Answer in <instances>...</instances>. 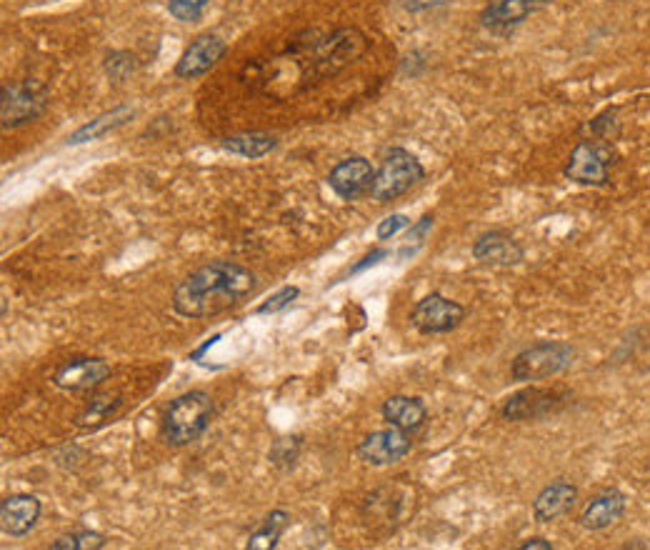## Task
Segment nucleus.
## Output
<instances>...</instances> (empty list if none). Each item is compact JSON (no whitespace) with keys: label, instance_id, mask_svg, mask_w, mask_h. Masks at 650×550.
I'll return each instance as SVG.
<instances>
[{"label":"nucleus","instance_id":"0eeeda50","mask_svg":"<svg viewBox=\"0 0 650 550\" xmlns=\"http://www.w3.org/2000/svg\"><path fill=\"white\" fill-rule=\"evenodd\" d=\"M368 48V40L358 28H340L313 48V65L320 75H333L358 60Z\"/></svg>","mask_w":650,"mask_h":550},{"label":"nucleus","instance_id":"f03ea898","mask_svg":"<svg viewBox=\"0 0 650 550\" xmlns=\"http://www.w3.org/2000/svg\"><path fill=\"white\" fill-rule=\"evenodd\" d=\"M213 398L203 390L178 395L168 405L163 418V438L170 445H190L208 430L213 420Z\"/></svg>","mask_w":650,"mask_h":550},{"label":"nucleus","instance_id":"c756f323","mask_svg":"<svg viewBox=\"0 0 650 550\" xmlns=\"http://www.w3.org/2000/svg\"><path fill=\"white\" fill-rule=\"evenodd\" d=\"M430 228H433V215H423V218H420L418 223L410 225V228H408V240H410V243L420 245V243H423L425 235L430 233Z\"/></svg>","mask_w":650,"mask_h":550},{"label":"nucleus","instance_id":"2eb2a0df","mask_svg":"<svg viewBox=\"0 0 650 550\" xmlns=\"http://www.w3.org/2000/svg\"><path fill=\"white\" fill-rule=\"evenodd\" d=\"M550 0H488L480 13V23L490 30H508L543 10Z\"/></svg>","mask_w":650,"mask_h":550},{"label":"nucleus","instance_id":"2f4dec72","mask_svg":"<svg viewBox=\"0 0 650 550\" xmlns=\"http://www.w3.org/2000/svg\"><path fill=\"white\" fill-rule=\"evenodd\" d=\"M383 258H388V250H373V253L365 255L358 265H353V270H350V273H360V270L370 268V265H375L378 260H383Z\"/></svg>","mask_w":650,"mask_h":550},{"label":"nucleus","instance_id":"c85d7f7f","mask_svg":"<svg viewBox=\"0 0 650 550\" xmlns=\"http://www.w3.org/2000/svg\"><path fill=\"white\" fill-rule=\"evenodd\" d=\"M403 228H410V218L403 213H395V215H388L385 220H380L375 235H378V240H390L395 233H400Z\"/></svg>","mask_w":650,"mask_h":550},{"label":"nucleus","instance_id":"7ed1b4c3","mask_svg":"<svg viewBox=\"0 0 650 550\" xmlns=\"http://www.w3.org/2000/svg\"><path fill=\"white\" fill-rule=\"evenodd\" d=\"M575 348L563 343V340H543L523 353L515 355L513 365H510V378L518 383H535V380H548L555 375L565 373L573 365Z\"/></svg>","mask_w":650,"mask_h":550},{"label":"nucleus","instance_id":"b1692460","mask_svg":"<svg viewBox=\"0 0 650 550\" xmlns=\"http://www.w3.org/2000/svg\"><path fill=\"white\" fill-rule=\"evenodd\" d=\"M105 548V538L93 530H75V533L60 535L50 543V550H100Z\"/></svg>","mask_w":650,"mask_h":550},{"label":"nucleus","instance_id":"4be33fe9","mask_svg":"<svg viewBox=\"0 0 650 550\" xmlns=\"http://www.w3.org/2000/svg\"><path fill=\"white\" fill-rule=\"evenodd\" d=\"M275 145H278V140L268 133H240L223 138V148L243 155V158H263L270 150H275Z\"/></svg>","mask_w":650,"mask_h":550},{"label":"nucleus","instance_id":"7c9ffc66","mask_svg":"<svg viewBox=\"0 0 650 550\" xmlns=\"http://www.w3.org/2000/svg\"><path fill=\"white\" fill-rule=\"evenodd\" d=\"M400 3H403V8L410 10V13H423V10L443 8L450 0H400Z\"/></svg>","mask_w":650,"mask_h":550},{"label":"nucleus","instance_id":"412c9836","mask_svg":"<svg viewBox=\"0 0 650 550\" xmlns=\"http://www.w3.org/2000/svg\"><path fill=\"white\" fill-rule=\"evenodd\" d=\"M288 525H290V515L285 513V510H270V513L265 515L263 525H260V528L248 538V545H245V548L248 550L275 548L280 535H283V530L288 528Z\"/></svg>","mask_w":650,"mask_h":550},{"label":"nucleus","instance_id":"aec40b11","mask_svg":"<svg viewBox=\"0 0 650 550\" xmlns=\"http://www.w3.org/2000/svg\"><path fill=\"white\" fill-rule=\"evenodd\" d=\"M130 118H133V108H128V105H120V108L108 110V113L98 115L95 120L85 123L83 128L75 130V133L68 138V145H80V143H88V140L103 138L105 133L120 128V125L128 123Z\"/></svg>","mask_w":650,"mask_h":550},{"label":"nucleus","instance_id":"423d86ee","mask_svg":"<svg viewBox=\"0 0 650 550\" xmlns=\"http://www.w3.org/2000/svg\"><path fill=\"white\" fill-rule=\"evenodd\" d=\"M48 88L38 80H20V83L3 85L0 90V120L3 130L20 128L30 120L40 118L48 108Z\"/></svg>","mask_w":650,"mask_h":550},{"label":"nucleus","instance_id":"a878e982","mask_svg":"<svg viewBox=\"0 0 650 550\" xmlns=\"http://www.w3.org/2000/svg\"><path fill=\"white\" fill-rule=\"evenodd\" d=\"M208 5L210 0H168L170 15H173L175 20H180V23H193V20H198Z\"/></svg>","mask_w":650,"mask_h":550},{"label":"nucleus","instance_id":"20e7f679","mask_svg":"<svg viewBox=\"0 0 650 550\" xmlns=\"http://www.w3.org/2000/svg\"><path fill=\"white\" fill-rule=\"evenodd\" d=\"M425 178V168L413 153L403 148H393L385 155L380 170H375L373 185H370V198L378 203H390L408 193L410 188Z\"/></svg>","mask_w":650,"mask_h":550},{"label":"nucleus","instance_id":"6e6552de","mask_svg":"<svg viewBox=\"0 0 650 550\" xmlns=\"http://www.w3.org/2000/svg\"><path fill=\"white\" fill-rule=\"evenodd\" d=\"M570 400V393L563 388H530L520 390V393L510 395L503 403V418L520 423V420H540L550 413H558L565 408Z\"/></svg>","mask_w":650,"mask_h":550},{"label":"nucleus","instance_id":"f3484780","mask_svg":"<svg viewBox=\"0 0 650 550\" xmlns=\"http://www.w3.org/2000/svg\"><path fill=\"white\" fill-rule=\"evenodd\" d=\"M578 500V488L568 480H553L550 485H545L538 493V498L533 500V515L538 523H553L555 518L568 513Z\"/></svg>","mask_w":650,"mask_h":550},{"label":"nucleus","instance_id":"39448f33","mask_svg":"<svg viewBox=\"0 0 650 550\" xmlns=\"http://www.w3.org/2000/svg\"><path fill=\"white\" fill-rule=\"evenodd\" d=\"M615 163V150L610 140L588 138L580 140L570 153L563 173L565 178L578 185H590V188H603L608 183L610 168Z\"/></svg>","mask_w":650,"mask_h":550},{"label":"nucleus","instance_id":"393cba45","mask_svg":"<svg viewBox=\"0 0 650 550\" xmlns=\"http://www.w3.org/2000/svg\"><path fill=\"white\" fill-rule=\"evenodd\" d=\"M138 68V60H135L133 53L128 50H118V53H110L108 60H105V73L110 75L113 80H128L130 75L135 73Z\"/></svg>","mask_w":650,"mask_h":550},{"label":"nucleus","instance_id":"f257e3e1","mask_svg":"<svg viewBox=\"0 0 650 550\" xmlns=\"http://www.w3.org/2000/svg\"><path fill=\"white\" fill-rule=\"evenodd\" d=\"M255 275L230 260H213L193 270L173 293V310L183 318H213L235 308L255 290Z\"/></svg>","mask_w":650,"mask_h":550},{"label":"nucleus","instance_id":"1a4fd4ad","mask_svg":"<svg viewBox=\"0 0 650 550\" xmlns=\"http://www.w3.org/2000/svg\"><path fill=\"white\" fill-rule=\"evenodd\" d=\"M465 318V308L440 293L425 295L410 313V323L423 335H445L458 328Z\"/></svg>","mask_w":650,"mask_h":550},{"label":"nucleus","instance_id":"ddd939ff","mask_svg":"<svg viewBox=\"0 0 650 550\" xmlns=\"http://www.w3.org/2000/svg\"><path fill=\"white\" fill-rule=\"evenodd\" d=\"M228 53V45L218 35H198L193 43L185 48V53L180 55L178 65H175V75L178 78H198L205 75L210 68L220 63V58Z\"/></svg>","mask_w":650,"mask_h":550},{"label":"nucleus","instance_id":"dca6fc26","mask_svg":"<svg viewBox=\"0 0 650 550\" xmlns=\"http://www.w3.org/2000/svg\"><path fill=\"white\" fill-rule=\"evenodd\" d=\"M40 500L28 493H15L0 503V525L3 533L20 538V535L30 533L40 518Z\"/></svg>","mask_w":650,"mask_h":550},{"label":"nucleus","instance_id":"a211bd4d","mask_svg":"<svg viewBox=\"0 0 650 550\" xmlns=\"http://www.w3.org/2000/svg\"><path fill=\"white\" fill-rule=\"evenodd\" d=\"M625 505H628V498L625 493H620L618 488H608L600 495H595L588 503V508L580 515V525L585 530H605L613 523H618L625 513Z\"/></svg>","mask_w":650,"mask_h":550},{"label":"nucleus","instance_id":"473e14b6","mask_svg":"<svg viewBox=\"0 0 650 550\" xmlns=\"http://www.w3.org/2000/svg\"><path fill=\"white\" fill-rule=\"evenodd\" d=\"M520 550H553V543L545 538H530L520 545Z\"/></svg>","mask_w":650,"mask_h":550},{"label":"nucleus","instance_id":"5701e85b","mask_svg":"<svg viewBox=\"0 0 650 550\" xmlns=\"http://www.w3.org/2000/svg\"><path fill=\"white\" fill-rule=\"evenodd\" d=\"M120 408L118 395H98V398L90 400V405L85 408V413L78 415V428L83 430H95L103 423H108L115 415V410Z\"/></svg>","mask_w":650,"mask_h":550},{"label":"nucleus","instance_id":"bb28decb","mask_svg":"<svg viewBox=\"0 0 650 550\" xmlns=\"http://www.w3.org/2000/svg\"><path fill=\"white\" fill-rule=\"evenodd\" d=\"M588 130L593 138L600 140H613L618 135V123H615V110H603L600 115H595L588 123Z\"/></svg>","mask_w":650,"mask_h":550},{"label":"nucleus","instance_id":"6ab92c4d","mask_svg":"<svg viewBox=\"0 0 650 550\" xmlns=\"http://www.w3.org/2000/svg\"><path fill=\"white\" fill-rule=\"evenodd\" d=\"M380 413H383L385 423L408 430V433L423 428V423L428 420V410H425L423 400L410 398V395H390L380 408Z\"/></svg>","mask_w":650,"mask_h":550},{"label":"nucleus","instance_id":"9b49d317","mask_svg":"<svg viewBox=\"0 0 650 550\" xmlns=\"http://www.w3.org/2000/svg\"><path fill=\"white\" fill-rule=\"evenodd\" d=\"M110 375V365L103 358H88V355H78L60 365L53 373V383L60 390H73V393H83V390H93L103 383Z\"/></svg>","mask_w":650,"mask_h":550},{"label":"nucleus","instance_id":"4468645a","mask_svg":"<svg viewBox=\"0 0 650 550\" xmlns=\"http://www.w3.org/2000/svg\"><path fill=\"white\" fill-rule=\"evenodd\" d=\"M473 258L483 265H493V268H513V265L523 263L525 250L513 235L490 230L473 243Z\"/></svg>","mask_w":650,"mask_h":550},{"label":"nucleus","instance_id":"f8f14e48","mask_svg":"<svg viewBox=\"0 0 650 550\" xmlns=\"http://www.w3.org/2000/svg\"><path fill=\"white\" fill-rule=\"evenodd\" d=\"M375 170L373 165L368 163L360 155H353V158H345L330 170L328 185L338 198L343 200H355L360 195L370 193V185H373Z\"/></svg>","mask_w":650,"mask_h":550},{"label":"nucleus","instance_id":"cd10ccee","mask_svg":"<svg viewBox=\"0 0 650 550\" xmlns=\"http://www.w3.org/2000/svg\"><path fill=\"white\" fill-rule=\"evenodd\" d=\"M298 295H300V290L295 288V285H285V288H280L278 293L270 295V298L265 300L263 305H258V310H255V313H260V315H265V313H278V310L288 308V305L293 303V300L298 298Z\"/></svg>","mask_w":650,"mask_h":550},{"label":"nucleus","instance_id":"9d476101","mask_svg":"<svg viewBox=\"0 0 650 550\" xmlns=\"http://www.w3.org/2000/svg\"><path fill=\"white\" fill-rule=\"evenodd\" d=\"M413 448L408 430H400L395 425L385 430H375V433L365 435L355 448V455L363 460L365 465H393L403 460Z\"/></svg>","mask_w":650,"mask_h":550}]
</instances>
